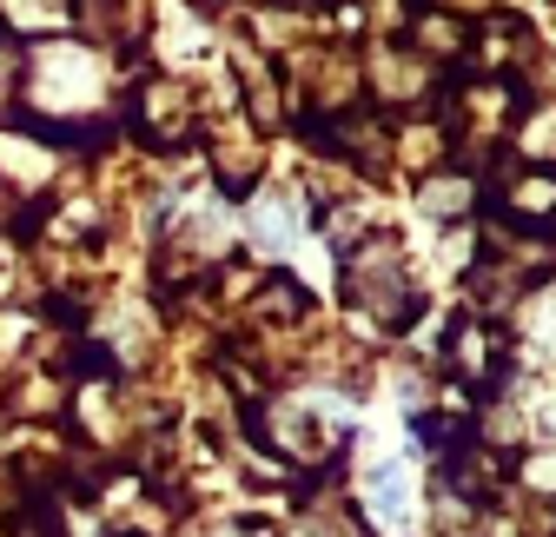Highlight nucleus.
<instances>
[{
	"mask_svg": "<svg viewBox=\"0 0 556 537\" xmlns=\"http://www.w3.org/2000/svg\"><path fill=\"white\" fill-rule=\"evenodd\" d=\"M186 107H192V100H186V87L153 74L147 87L132 93V126H147V140H160V147H166V140H179V133L192 126V113H186Z\"/></svg>",
	"mask_w": 556,
	"mask_h": 537,
	"instance_id": "obj_1",
	"label": "nucleus"
},
{
	"mask_svg": "<svg viewBox=\"0 0 556 537\" xmlns=\"http://www.w3.org/2000/svg\"><path fill=\"white\" fill-rule=\"evenodd\" d=\"M444 359L457 365V378H470L483 391L504 378V339H497V332H483V325H457L451 339H444Z\"/></svg>",
	"mask_w": 556,
	"mask_h": 537,
	"instance_id": "obj_2",
	"label": "nucleus"
},
{
	"mask_svg": "<svg viewBox=\"0 0 556 537\" xmlns=\"http://www.w3.org/2000/svg\"><path fill=\"white\" fill-rule=\"evenodd\" d=\"M504 220L510 226H556V173H510L504 179Z\"/></svg>",
	"mask_w": 556,
	"mask_h": 537,
	"instance_id": "obj_3",
	"label": "nucleus"
},
{
	"mask_svg": "<svg viewBox=\"0 0 556 537\" xmlns=\"http://www.w3.org/2000/svg\"><path fill=\"white\" fill-rule=\"evenodd\" d=\"M371 504H378V511H384L391 524H397V517L410 511V491H404V472H397V464H384V472L371 478Z\"/></svg>",
	"mask_w": 556,
	"mask_h": 537,
	"instance_id": "obj_4",
	"label": "nucleus"
}]
</instances>
